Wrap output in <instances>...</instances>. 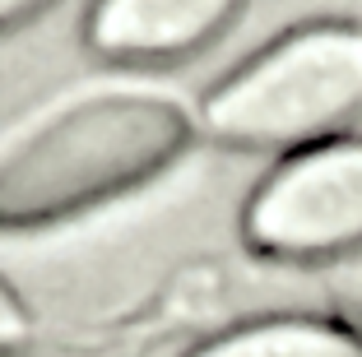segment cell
I'll return each instance as SVG.
<instances>
[{"mask_svg": "<svg viewBox=\"0 0 362 357\" xmlns=\"http://www.w3.org/2000/svg\"><path fill=\"white\" fill-rule=\"evenodd\" d=\"M191 144V116L153 93H93L0 148V228H47L153 181Z\"/></svg>", "mask_w": 362, "mask_h": 357, "instance_id": "obj_1", "label": "cell"}, {"mask_svg": "<svg viewBox=\"0 0 362 357\" xmlns=\"http://www.w3.org/2000/svg\"><path fill=\"white\" fill-rule=\"evenodd\" d=\"M191 357H362L358 339L325 320H260L209 339Z\"/></svg>", "mask_w": 362, "mask_h": 357, "instance_id": "obj_5", "label": "cell"}, {"mask_svg": "<svg viewBox=\"0 0 362 357\" xmlns=\"http://www.w3.org/2000/svg\"><path fill=\"white\" fill-rule=\"evenodd\" d=\"M362 112V28L311 23L269 42L204 98V130L233 148H311Z\"/></svg>", "mask_w": 362, "mask_h": 357, "instance_id": "obj_2", "label": "cell"}, {"mask_svg": "<svg viewBox=\"0 0 362 357\" xmlns=\"http://www.w3.org/2000/svg\"><path fill=\"white\" fill-rule=\"evenodd\" d=\"M246 242L284 260L362 246V139H325L279 163L246 204Z\"/></svg>", "mask_w": 362, "mask_h": 357, "instance_id": "obj_3", "label": "cell"}, {"mask_svg": "<svg viewBox=\"0 0 362 357\" xmlns=\"http://www.w3.org/2000/svg\"><path fill=\"white\" fill-rule=\"evenodd\" d=\"M242 0H98L88 47L117 65H163L200 52L228 28Z\"/></svg>", "mask_w": 362, "mask_h": 357, "instance_id": "obj_4", "label": "cell"}, {"mask_svg": "<svg viewBox=\"0 0 362 357\" xmlns=\"http://www.w3.org/2000/svg\"><path fill=\"white\" fill-rule=\"evenodd\" d=\"M47 5H52V0H0V33L28 23L33 14H42Z\"/></svg>", "mask_w": 362, "mask_h": 357, "instance_id": "obj_7", "label": "cell"}, {"mask_svg": "<svg viewBox=\"0 0 362 357\" xmlns=\"http://www.w3.org/2000/svg\"><path fill=\"white\" fill-rule=\"evenodd\" d=\"M23 334H28V315H23L19 297L0 283V348H14Z\"/></svg>", "mask_w": 362, "mask_h": 357, "instance_id": "obj_6", "label": "cell"}]
</instances>
